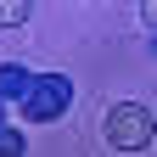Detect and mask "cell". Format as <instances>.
<instances>
[{
	"label": "cell",
	"mask_w": 157,
	"mask_h": 157,
	"mask_svg": "<svg viewBox=\"0 0 157 157\" xmlns=\"http://www.w3.org/2000/svg\"><path fill=\"white\" fill-rule=\"evenodd\" d=\"M157 140V118H151V107H140V101H118L112 112H107V146H118V151H146Z\"/></svg>",
	"instance_id": "obj_1"
},
{
	"label": "cell",
	"mask_w": 157,
	"mask_h": 157,
	"mask_svg": "<svg viewBox=\"0 0 157 157\" xmlns=\"http://www.w3.org/2000/svg\"><path fill=\"white\" fill-rule=\"evenodd\" d=\"M17 107H23L28 124H56V118L73 107V78H67V73H39L34 90H28Z\"/></svg>",
	"instance_id": "obj_2"
},
{
	"label": "cell",
	"mask_w": 157,
	"mask_h": 157,
	"mask_svg": "<svg viewBox=\"0 0 157 157\" xmlns=\"http://www.w3.org/2000/svg\"><path fill=\"white\" fill-rule=\"evenodd\" d=\"M34 67H23V62H0V101H23V95L34 90Z\"/></svg>",
	"instance_id": "obj_3"
},
{
	"label": "cell",
	"mask_w": 157,
	"mask_h": 157,
	"mask_svg": "<svg viewBox=\"0 0 157 157\" xmlns=\"http://www.w3.org/2000/svg\"><path fill=\"white\" fill-rule=\"evenodd\" d=\"M34 17V0H0V28H23Z\"/></svg>",
	"instance_id": "obj_4"
},
{
	"label": "cell",
	"mask_w": 157,
	"mask_h": 157,
	"mask_svg": "<svg viewBox=\"0 0 157 157\" xmlns=\"http://www.w3.org/2000/svg\"><path fill=\"white\" fill-rule=\"evenodd\" d=\"M0 157H28V140H23V129L0 124Z\"/></svg>",
	"instance_id": "obj_5"
},
{
	"label": "cell",
	"mask_w": 157,
	"mask_h": 157,
	"mask_svg": "<svg viewBox=\"0 0 157 157\" xmlns=\"http://www.w3.org/2000/svg\"><path fill=\"white\" fill-rule=\"evenodd\" d=\"M140 23H146V28H157V0H140Z\"/></svg>",
	"instance_id": "obj_6"
},
{
	"label": "cell",
	"mask_w": 157,
	"mask_h": 157,
	"mask_svg": "<svg viewBox=\"0 0 157 157\" xmlns=\"http://www.w3.org/2000/svg\"><path fill=\"white\" fill-rule=\"evenodd\" d=\"M0 124H6V101H0Z\"/></svg>",
	"instance_id": "obj_7"
}]
</instances>
